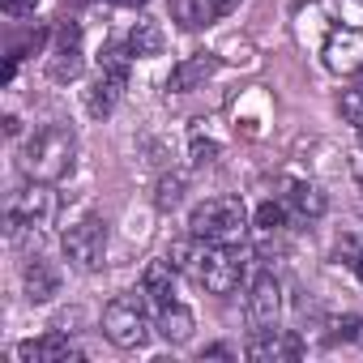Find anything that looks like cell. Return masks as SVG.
<instances>
[{
  "label": "cell",
  "mask_w": 363,
  "mask_h": 363,
  "mask_svg": "<svg viewBox=\"0 0 363 363\" xmlns=\"http://www.w3.org/2000/svg\"><path fill=\"white\" fill-rule=\"evenodd\" d=\"M73 158H77V137L69 124H43L30 133L26 150H22V171L39 184H56L73 171Z\"/></svg>",
  "instance_id": "cell-1"
},
{
  "label": "cell",
  "mask_w": 363,
  "mask_h": 363,
  "mask_svg": "<svg viewBox=\"0 0 363 363\" xmlns=\"http://www.w3.org/2000/svg\"><path fill=\"white\" fill-rule=\"evenodd\" d=\"M189 231L210 244H235L248 231V210L240 197H210L189 214Z\"/></svg>",
  "instance_id": "cell-2"
},
{
  "label": "cell",
  "mask_w": 363,
  "mask_h": 363,
  "mask_svg": "<svg viewBox=\"0 0 363 363\" xmlns=\"http://www.w3.org/2000/svg\"><path fill=\"white\" fill-rule=\"evenodd\" d=\"M65 257L77 265V269H86V274H94L103 261H107V223L99 218V214H86V218H77L69 231H65Z\"/></svg>",
  "instance_id": "cell-3"
},
{
  "label": "cell",
  "mask_w": 363,
  "mask_h": 363,
  "mask_svg": "<svg viewBox=\"0 0 363 363\" xmlns=\"http://www.w3.org/2000/svg\"><path fill=\"white\" fill-rule=\"evenodd\" d=\"M193 278H197L210 295H231V291L244 282V261L231 252V244H210V240H206V252H201Z\"/></svg>",
  "instance_id": "cell-4"
},
{
  "label": "cell",
  "mask_w": 363,
  "mask_h": 363,
  "mask_svg": "<svg viewBox=\"0 0 363 363\" xmlns=\"http://www.w3.org/2000/svg\"><path fill=\"white\" fill-rule=\"evenodd\" d=\"M103 333H107L116 346H124V350L141 346L145 333H150V325H145V303H141L137 295H116V299L107 303V312H103Z\"/></svg>",
  "instance_id": "cell-5"
},
{
  "label": "cell",
  "mask_w": 363,
  "mask_h": 363,
  "mask_svg": "<svg viewBox=\"0 0 363 363\" xmlns=\"http://www.w3.org/2000/svg\"><path fill=\"white\" fill-rule=\"evenodd\" d=\"M320 60L333 73H359L363 69V26L329 22V35L320 43Z\"/></svg>",
  "instance_id": "cell-6"
},
{
  "label": "cell",
  "mask_w": 363,
  "mask_h": 363,
  "mask_svg": "<svg viewBox=\"0 0 363 363\" xmlns=\"http://www.w3.org/2000/svg\"><path fill=\"white\" fill-rule=\"evenodd\" d=\"M244 354L248 359H257V363H295L299 354H303V342L295 337V333H286V329H257L252 337H248V346H244Z\"/></svg>",
  "instance_id": "cell-7"
},
{
  "label": "cell",
  "mask_w": 363,
  "mask_h": 363,
  "mask_svg": "<svg viewBox=\"0 0 363 363\" xmlns=\"http://www.w3.org/2000/svg\"><path fill=\"white\" fill-rule=\"evenodd\" d=\"M52 218V193L39 184V179H35V189H22L18 197H13V206H9V231L18 235L22 227H43Z\"/></svg>",
  "instance_id": "cell-8"
},
{
  "label": "cell",
  "mask_w": 363,
  "mask_h": 363,
  "mask_svg": "<svg viewBox=\"0 0 363 363\" xmlns=\"http://www.w3.org/2000/svg\"><path fill=\"white\" fill-rule=\"evenodd\" d=\"M282 312V291H278V278L274 274H257L252 286H248V320L252 329H269Z\"/></svg>",
  "instance_id": "cell-9"
},
{
  "label": "cell",
  "mask_w": 363,
  "mask_h": 363,
  "mask_svg": "<svg viewBox=\"0 0 363 363\" xmlns=\"http://www.w3.org/2000/svg\"><path fill=\"white\" fill-rule=\"evenodd\" d=\"M124 86H128V73H124V69H99V77H94L90 90H86V111H90L94 120L111 116L116 103H120V94H124Z\"/></svg>",
  "instance_id": "cell-10"
},
{
  "label": "cell",
  "mask_w": 363,
  "mask_h": 363,
  "mask_svg": "<svg viewBox=\"0 0 363 363\" xmlns=\"http://www.w3.org/2000/svg\"><path fill=\"white\" fill-rule=\"evenodd\" d=\"M18 359H22V363H77L82 350H77L65 333H48V337L18 342Z\"/></svg>",
  "instance_id": "cell-11"
},
{
  "label": "cell",
  "mask_w": 363,
  "mask_h": 363,
  "mask_svg": "<svg viewBox=\"0 0 363 363\" xmlns=\"http://www.w3.org/2000/svg\"><path fill=\"white\" fill-rule=\"evenodd\" d=\"M214 69H218V56H214V52L184 56V60H179V65L171 69V77H167V90H171V94H189V90L206 86V77H214Z\"/></svg>",
  "instance_id": "cell-12"
},
{
  "label": "cell",
  "mask_w": 363,
  "mask_h": 363,
  "mask_svg": "<svg viewBox=\"0 0 363 363\" xmlns=\"http://www.w3.org/2000/svg\"><path fill=\"white\" fill-rule=\"evenodd\" d=\"M282 206L295 223H308V218H320L325 214V193L316 184H308V179H291L286 193H282Z\"/></svg>",
  "instance_id": "cell-13"
},
{
  "label": "cell",
  "mask_w": 363,
  "mask_h": 363,
  "mask_svg": "<svg viewBox=\"0 0 363 363\" xmlns=\"http://www.w3.org/2000/svg\"><path fill=\"white\" fill-rule=\"evenodd\" d=\"M141 291H145L150 303L167 308L171 295H175V265H171V261H150L145 274H141Z\"/></svg>",
  "instance_id": "cell-14"
},
{
  "label": "cell",
  "mask_w": 363,
  "mask_h": 363,
  "mask_svg": "<svg viewBox=\"0 0 363 363\" xmlns=\"http://www.w3.org/2000/svg\"><path fill=\"white\" fill-rule=\"evenodd\" d=\"M22 282H26V299H30V303H48V299L60 291V274H56V265H48V261H30L26 274H22Z\"/></svg>",
  "instance_id": "cell-15"
},
{
  "label": "cell",
  "mask_w": 363,
  "mask_h": 363,
  "mask_svg": "<svg viewBox=\"0 0 363 363\" xmlns=\"http://www.w3.org/2000/svg\"><path fill=\"white\" fill-rule=\"evenodd\" d=\"M124 43H128V52H133L137 60H150V56H158V52H162V43H167V39H162V26H158L154 18H141V22H133V30H128V39H124Z\"/></svg>",
  "instance_id": "cell-16"
},
{
  "label": "cell",
  "mask_w": 363,
  "mask_h": 363,
  "mask_svg": "<svg viewBox=\"0 0 363 363\" xmlns=\"http://www.w3.org/2000/svg\"><path fill=\"white\" fill-rule=\"evenodd\" d=\"M193 325H197L193 312H189V308H179V303H167L162 316H158V333H162L167 342H175V346L193 337Z\"/></svg>",
  "instance_id": "cell-17"
},
{
  "label": "cell",
  "mask_w": 363,
  "mask_h": 363,
  "mask_svg": "<svg viewBox=\"0 0 363 363\" xmlns=\"http://www.w3.org/2000/svg\"><path fill=\"white\" fill-rule=\"evenodd\" d=\"M48 77L52 82H73L82 77V43H56L52 60H48Z\"/></svg>",
  "instance_id": "cell-18"
},
{
  "label": "cell",
  "mask_w": 363,
  "mask_h": 363,
  "mask_svg": "<svg viewBox=\"0 0 363 363\" xmlns=\"http://www.w3.org/2000/svg\"><path fill=\"white\" fill-rule=\"evenodd\" d=\"M325 22H342V26H363V0H320Z\"/></svg>",
  "instance_id": "cell-19"
},
{
  "label": "cell",
  "mask_w": 363,
  "mask_h": 363,
  "mask_svg": "<svg viewBox=\"0 0 363 363\" xmlns=\"http://www.w3.org/2000/svg\"><path fill=\"white\" fill-rule=\"evenodd\" d=\"M201 252H206V244H201V235H193V240H179V244H171V252H167V261L175 265V269H197V261H201Z\"/></svg>",
  "instance_id": "cell-20"
},
{
  "label": "cell",
  "mask_w": 363,
  "mask_h": 363,
  "mask_svg": "<svg viewBox=\"0 0 363 363\" xmlns=\"http://www.w3.org/2000/svg\"><path fill=\"white\" fill-rule=\"evenodd\" d=\"M179 201H184V175H162L158 189H154V206L158 210H175Z\"/></svg>",
  "instance_id": "cell-21"
},
{
  "label": "cell",
  "mask_w": 363,
  "mask_h": 363,
  "mask_svg": "<svg viewBox=\"0 0 363 363\" xmlns=\"http://www.w3.org/2000/svg\"><path fill=\"white\" fill-rule=\"evenodd\" d=\"M337 111H342V120H346V124H354V128H363V86H354V90H346V94L337 99Z\"/></svg>",
  "instance_id": "cell-22"
},
{
  "label": "cell",
  "mask_w": 363,
  "mask_h": 363,
  "mask_svg": "<svg viewBox=\"0 0 363 363\" xmlns=\"http://www.w3.org/2000/svg\"><path fill=\"white\" fill-rule=\"evenodd\" d=\"M257 227L269 231V235L282 231V227H286V206H282V201H265V206L257 210Z\"/></svg>",
  "instance_id": "cell-23"
},
{
  "label": "cell",
  "mask_w": 363,
  "mask_h": 363,
  "mask_svg": "<svg viewBox=\"0 0 363 363\" xmlns=\"http://www.w3.org/2000/svg\"><path fill=\"white\" fill-rule=\"evenodd\" d=\"M189 154H193V167H206V162H214L218 158V141H210V137H193V145H189Z\"/></svg>",
  "instance_id": "cell-24"
},
{
  "label": "cell",
  "mask_w": 363,
  "mask_h": 363,
  "mask_svg": "<svg viewBox=\"0 0 363 363\" xmlns=\"http://www.w3.org/2000/svg\"><path fill=\"white\" fill-rule=\"evenodd\" d=\"M359 252H363V244H359L354 235H342V240L333 244V257H337L342 265H354V261H359Z\"/></svg>",
  "instance_id": "cell-25"
},
{
  "label": "cell",
  "mask_w": 363,
  "mask_h": 363,
  "mask_svg": "<svg viewBox=\"0 0 363 363\" xmlns=\"http://www.w3.org/2000/svg\"><path fill=\"white\" fill-rule=\"evenodd\" d=\"M363 329V320L359 316H337L333 325H329V342H337V337H354Z\"/></svg>",
  "instance_id": "cell-26"
},
{
  "label": "cell",
  "mask_w": 363,
  "mask_h": 363,
  "mask_svg": "<svg viewBox=\"0 0 363 363\" xmlns=\"http://www.w3.org/2000/svg\"><path fill=\"white\" fill-rule=\"evenodd\" d=\"M0 5H5V13H9V18H26V13H35L39 0H0Z\"/></svg>",
  "instance_id": "cell-27"
},
{
  "label": "cell",
  "mask_w": 363,
  "mask_h": 363,
  "mask_svg": "<svg viewBox=\"0 0 363 363\" xmlns=\"http://www.w3.org/2000/svg\"><path fill=\"white\" fill-rule=\"evenodd\" d=\"M206 354H210V359H231V350H227V346H210Z\"/></svg>",
  "instance_id": "cell-28"
},
{
  "label": "cell",
  "mask_w": 363,
  "mask_h": 363,
  "mask_svg": "<svg viewBox=\"0 0 363 363\" xmlns=\"http://www.w3.org/2000/svg\"><path fill=\"white\" fill-rule=\"evenodd\" d=\"M116 5H124V9H141L145 0H116Z\"/></svg>",
  "instance_id": "cell-29"
},
{
  "label": "cell",
  "mask_w": 363,
  "mask_h": 363,
  "mask_svg": "<svg viewBox=\"0 0 363 363\" xmlns=\"http://www.w3.org/2000/svg\"><path fill=\"white\" fill-rule=\"evenodd\" d=\"M350 269H354V278H359V282H363V252H359V261H354V265H350Z\"/></svg>",
  "instance_id": "cell-30"
},
{
  "label": "cell",
  "mask_w": 363,
  "mask_h": 363,
  "mask_svg": "<svg viewBox=\"0 0 363 363\" xmlns=\"http://www.w3.org/2000/svg\"><path fill=\"white\" fill-rule=\"evenodd\" d=\"M218 5H223V13H231V9L240 5V0H218Z\"/></svg>",
  "instance_id": "cell-31"
}]
</instances>
